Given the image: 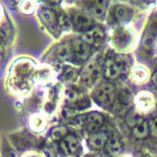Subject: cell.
Returning <instances> with one entry per match:
<instances>
[{
  "mask_svg": "<svg viewBox=\"0 0 157 157\" xmlns=\"http://www.w3.org/2000/svg\"><path fill=\"white\" fill-rule=\"evenodd\" d=\"M36 69V62L31 58L20 57L14 60L7 74L6 86L8 90L14 95H28L33 87Z\"/></svg>",
  "mask_w": 157,
  "mask_h": 157,
  "instance_id": "6da1fadb",
  "label": "cell"
},
{
  "mask_svg": "<svg viewBox=\"0 0 157 157\" xmlns=\"http://www.w3.org/2000/svg\"><path fill=\"white\" fill-rule=\"evenodd\" d=\"M109 42L113 50L118 53H128L136 47L139 34L130 26L113 28L109 36Z\"/></svg>",
  "mask_w": 157,
  "mask_h": 157,
  "instance_id": "7a4b0ae2",
  "label": "cell"
},
{
  "mask_svg": "<svg viewBox=\"0 0 157 157\" xmlns=\"http://www.w3.org/2000/svg\"><path fill=\"white\" fill-rule=\"evenodd\" d=\"M90 97L97 106L104 110L110 111L116 104L118 94L115 86L111 82L100 81L91 88Z\"/></svg>",
  "mask_w": 157,
  "mask_h": 157,
  "instance_id": "3957f363",
  "label": "cell"
},
{
  "mask_svg": "<svg viewBox=\"0 0 157 157\" xmlns=\"http://www.w3.org/2000/svg\"><path fill=\"white\" fill-rule=\"evenodd\" d=\"M36 15L43 28L52 37L56 39L60 37L62 32L58 24L57 14L50 4L43 2L37 3Z\"/></svg>",
  "mask_w": 157,
  "mask_h": 157,
  "instance_id": "277c9868",
  "label": "cell"
},
{
  "mask_svg": "<svg viewBox=\"0 0 157 157\" xmlns=\"http://www.w3.org/2000/svg\"><path fill=\"white\" fill-rule=\"evenodd\" d=\"M102 66L103 61H101V59L98 56L93 54V56L82 66L80 75H78V80L82 83V86L92 88L97 85L100 82V78L103 76Z\"/></svg>",
  "mask_w": 157,
  "mask_h": 157,
  "instance_id": "5b68a950",
  "label": "cell"
},
{
  "mask_svg": "<svg viewBox=\"0 0 157 157\" xmlns=\"http://www.w3.org/2000/svg\"><path fill=\"white\" fill-rule=\"evenodd\" d=\"M72 24V31L82 36L93 27H95V20L90 14L80 7H72L66 10Z\"/></svg>",
  "mask_w": 157,
  "mask_h": 157,
  "instance_id": "8992f818",
  "label": "cell"
},
{
  "mask_svg": "<svg viewBox=\"0 0 157 157\" xmlns=\"http://www.w3.org/2000/svg\"><path fill=\"white\" fill-rule=\"evenodd\" d=\"M132 17H134V9L132 6L126 3L117 2L111 3L107 21H109L114 28L124 27L129 26Z\"/></svg>",
  "mask_w": 157,
  "mask_h": 157,
  "instance_id": "52a82bcc",
  "label": "cell"
},
{
  "mask_svg": "<svg viewBox=\"0 0 157 157\" xmlns=\"http://www.w3.org/2000/svg\"><path fill=\"white\" fill-rule=\"evenodd\" d=\"M66 105L70 110L82 111L90 107V100L81 87H76L75 86H68L64 91Z\"/></svg>",
  "mask_w": 157,
  "mask_h": 157,
  "instance_id": "ba28073f",
  "label": "cell"
},
{
  "mask_svg": "<svg viewBox=\"0 0 157 157\" xmlns=\"http://www.w3.org/2000/svg\"><path fill=\"white\" fill-rule=\"evenodd\" d=\"M103 122H104L103 115L97 111L82 113V114L77 116L73 121V123L78 128L88 132L90 135L99 131L103 125Z\"/></svg>",
  "mask_w": 157,
  "mask_h": 157,
  "instance_id": "9c48e42d",
  "label": "cell"
},
{
  "mask_svg": "<svg viewBox=\"0 0 157 157\" xmlns=\"http://www.w3.org/2000/svg\"><path fill=\"white\" fill-rule=\"evenodd\" d=\"M80 8L85 10L95 21L104 22L107 20L111 3L107 1H83L77 3Z\"/></svg>",
  "mask_w": 157,
  "mask_h": 157,
  "instance_id": "30bf717a",
  "label": "cell"
},
{
  "mask_svg": "<svg viewBox=\"0 0 157 157\" xmlns=\"http://www.w3.org/2000/svg\"><path fill=\"white\" fill-rule=\"evenodd\" d=\"M59 148L65 157H80L82 154V146L80 140L73 135L67 136L59 141Z\"/></svg>",
  "mask_w": 157,
  "mask_h": 157,
  "instance_id": "8fae6325",
  "label": "cell"
},
{
  "mask_svg": "<svg viewBox=\"0 0 157 157\" xmlns=\"http://www.w3.org/2000/svg\"><path fill=\"white\" fill-rule=\"evenodd\" d=\"M123 67H124V64H123L121 58H117L113 55L107 56L103 61V77L107 80H115L123 72Z\"/></svg>",
  "mask_w": 157,
  "mask_h": 157,
  "instance_id": "7c38bea8",
  "label": "cell"
},
{
  "mask_svg": "<svg viewBox=\"0 0 157 157\" xmlns=\"http://www.w3.org/2000/svg\"><path fill=\"white\" fill-rule=\"evenodd\" d=\"M156 98L152 92L148 90H140L134 98V104L140 113H149L156 106Z\"/></svg>",
  "mask_w": 157,
  "mask_h": 157,
  "instance_id": "4fadbf2b",
  "label": "cell"
},
{
  "mask_svg": "<svg viewBox=\"0 0 157 157\" xmlns=\"http://www.w3.org/2000/svg\"><path fill=\"white\" fill-rule=\"evenodd\" d=\"M88 45H90L92 48H100L105 42L106 34L104 29L99 26L93 27L86 33L81 36Z\"/></svg>",
  "mask_w": 157,
  "mask_h": 157,
  "instance_id": "5bb4252c",
  "label": "cell"
},
{
  "mask_svg": "<svg viewBox=\"0 0 157 157\" xmlns=\"http://www.w3.org/2000/svg\"><path fill=\"white\" fill-rule=\"evenodd\" d=\"M108 139H109V135L106 132L98 131L87 136V139L86 140V144L90 151L99 152L102 149H105Z\"/></svg>",
  "mask_w": 157,
  "mask_h": 157,
  "instance_id": "9a60e30c",
  "label": "cell"
},
{
  "mask_svg": "<svg viewBox=\"0 0 157 157\" xmlns=\"http://www.w3.org/2000/svg\"><path fill=\"white\" fill-rule=\"evenodd\" d=\"M130 78L137 85H144L147 82L150 78L149 70L145 66L137 64L131 68L130 70Z\"/></svg>",
  "mask_w": 157,
  "mask_h": 157,
  "instance_id": "2e32d148",
  "label": "cell"
},
{
  "mask_svg": "<svg viewBox=\"0 0 157 157\" xmlns=\"http://www.w3.org/2000/svg\"><path fill=\"white\" fill-rule=\"evenodd\" d=\"M48 120L47 116L43 113H34L31 116L29 120V126L31 130L36 134L42 132L47 128Z\"/></svg>",
  "mask_w": 157,
  "mask_h": 157,
  "instance_id": "e0dca14e",
  "label": "cell"
},
{
  "mask_svg": "<svg viewBox=\"0 0 157 157\" xmlns=\"http://www.w3.org/2000/svg\"><path fill=\"white\" fill-rule=\"evenodd\" d=\"M121 149H122V144L119 136L116 134L109 135V139H108L107 144L105 146V150L107 152V154L110 156L117 157V155L120 153Z\"/></svg>",
  "mask_w": 157,
  "mask_h": 157,
  "instance_id": "ac0fdd59",
  "label": "cell"
},
{
  "mask_svg": "<svg viewBox=\"0 0 157 157\" xmlns=\"http://www.w3.org/2000/svg\"><path fill=\"white\" fill-rule=\"evenodd\" d=\"M150 132V125L146 121L140 119L132 127V134L139 140H144L148 136Z\"/></svg>",
  "mask_w": 157,
  "mask_h": 157,
  "instance_id": "d6986e66",
  "label": "cell"
},
{
  "mask_svg": "<svg viewBox=\"0 0 157 157\" xmlns=\"http://www.w3.org/2000/svg\"><path fill=\"white\" fill-rule=\"evenodd\" d=\"M80 72H78V67L71 64H63L61 69V78L67 82H72L74 80L78 78Z\"/></svg>",
  "mask_w": 157,
  "mask_h": 157,
  "instance_id": "ffe728a7",
  "label": "cell"
},
{
  "mask_svg": "<svg viewBox=\"0 0 157 157\" xmlns=\"http://www.w3.org/2000/svg\"><path fill=\"white\" fill-rule=\"evenodd\" d=\"M69 136V130L66 126H57L53 127L52 129L49 131L48 137L51 141H61L65 137Z\"/></svg>",
  "mask_w": 157,
  "mask_h": 157,
  "instance_id": "44dd1931",
  "label": "cell"
},
{
  "mask_svg": "<svg viewBox=\"0 0 157 157\" xmlns=\"http://www.w3.org/2000/svg\"><path fill=\"white\" fill-rule=\"evenodd\" d=\"M52 78V70L47 66L37 68L34 73V82L44 83L47 82Z\"/></svg>",
  "mask_w": 157,
  "mask_h": 157,
  "instance_id": "7402d4cb",
  "label": "cell"
},
{
  "mask_svg": "<svg viewBox=\"0 0 157 157\" xmlns=\"http://www.w3.org/2000/svg\"><path fill=\"white\" fill-rule=\"evenodd\" d=\"M37 3L33 1H23L19 3V9L23 14L31 15L33 12H36Z\"/></svg>",
  "mask_w": 157,
  "mask_h": 157,
  "instance_id": "603a6c76",
  "label": "cell"
},
{
  "mask_svg": "<svg viewBox=\"0 0 157 157\" xmlns=\"http://www.w3.org/2000/svg\"><path fill=\"white\" fill-rule=\"evenodd\" d=\"M149 125H150V132L154 136H157V117L151 120Z\"/></svg>",
  "mask_w": 157,
  "mask_h": 157,
  "instance_id": "cb8c5ba5",
  "label": "cell"
},
{
  "mask_svg": "<svg viewBox=\"0 0 157 157\" xmlns=\"http://www.w3.org/2000/svg\"><path fill=\"white\" fill-rule=\"evenodd\" d=\"M22 157H46V156L36 151H28L26 153H24Z\"/></svg>",
  "mask_w": 157,
  "mask_h": 157,
  "instance_id": "d4e9b609",
  "label": "cell"
},
{
  "mask_svg": "<svg viewBox=\"0 0 157 157\" xmlns=\"http://www.w3.org/2000/svg\"><path fill=\"white\" fill-rule=\"evenodd\" d=\"M140 157H157V154L151 150L144 149L140 152Z\"/></svg>",
  "mask_w": 157,
  "mask_h": 157,
  "instance_id": "484cf974",
  "label": "cell"
},
{
  "mask_svg": "<svg viewBox=\"0 0 157 157\" xmlns=\"http://www.w3.org/2000/svg\"><path fill=\"white\" fill-rule=\"evenodd\" d=\"M83 157H106L105 155L101 154L100 152H93V151H90L88 152V153L85 154Z\"/></svg>",
  "mask_w": 157,
  "mask_h": 157,
  "instance_id": "4316f807",
  "label": "cell"
},
{
  "mask_svg": "<svg viewBox=\"0 0 157 157\" xmlns=\"http://www.w3.org/2000/svg\"><path fill=\"white\" fill-rule=\"evenodd\" d=\"M151 81H152V82H153V85L157 86V71L152 74V76H151Z\"/></svg>",
  "mask_w": 157,
  "mask_h": 157,
  "instance_id": "83f0119b",
  "label": "cell"
},
{
  "mask_svg": "<svg viewBox=\"0 0 157 157\" xmlns=\"http://www.w3.org/2000/svg\"><path fill=\"white\" fill-rule=\"evenodd\" d=\"M117 157H132L130 155H118Z\"/></svg>",
  "mask_w": 157,
  "mask_h": 157,
  "instance_id": "f1b7e54d",
  "label": "cell"
},
{
  "mask_svg": "<svg viewBox=\"0 0 157 157\" xmlns=\"http://www.w3.org/2000/svg\"><path fill=\"white\" fill-rule=\"evenodd\" d=\"M156 47H157V43H156Z\"/></svg>",
  "mask_w": 157,
  "mask_h": 157,
  "instance_id": "f546056e",
  "label": "cell"
}]
</instances>
